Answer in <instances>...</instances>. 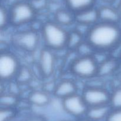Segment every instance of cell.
Here are the masks:
<instances>
[{
  "instance_id": "8",
  "label": "cell",
  "mask_w": 121,
  "mask_h": 121,
  "mask_svg": "<svg viewBox=\"0 0 121 121\" xmlns=\"http://www.w3.org/2000/svg\"><path fill=\"white\" fill-rule=\"evenodd\" d=\"M14 43L18 47L26 52H33L39 45V34L31 30L20 32L14 37Z\"/></svg>"
},
{
  "instance_id": "29",
  "label": "cell",
  "mask_w": 121,
  "mask_h": 121,
  "mask_svg": "<svg viewBox=\"0 0 121 121\" xmlns=\"http://www.w3.org/2000/svg\"><path fill=\"white\" fill-rule=\"evenodd\" d=\"M67 121V120H63V121Z\"/></svg>"
},
{
  "instance_id": "31",
  "label": "cell",
  "mask_w": 121,
  "mask_h": 121,
  "mask_svg": "<svg viewBox=\"0 0 121 121\" xmlns=\"http://www.w3.org/2000/svg\"></svg>"
},
{
  "instance_id": "15",
  "label": "cell",
  "mask_w": 121,
  "mask_h": 121,
  "mask_svg": "<svg viewBox=\"0 0 121 121\" xmlns=\"http://www.w3.org/2000/svg\"><path fill=\"white\" fill-rule=\"evenodd\" d=\"M28 102L36 107H44L51 102V97L47 92L42 90H35L30 94Z\"/></svg>"
},
{
  "instance_id": "10",
  "label": "cell",
  "mask_w": 121,
  "mask_h": 121,
  "mask_svg": "<svg viewBox=\"0 0 121 121\" xmlns=\"http://www.w3.org/2000/svg\"><path fill=\"white\" fill-rule=\"evenodd\" d=\"M74 19L78 24L91 27L99 21L98 8L93 7L75 13Z\"/></svg>"
},
{
  "instance_id": "16",
  "label": "cell",
  "mask_w": 121,
  "mask_h": 121,
  "mask_svg": "<svg viewBox=\"0 0 121 121\" xmlns=\"http://www.w3.org/2000/svg\"><path fill=\"white\" fill-rule=\"evenodd\" d=\"M67 9L74 14L95 7L96 0H64Z\"/></svg>"
},
{
  "instance_id": "20",
  "label": "cell",
  "mask_w": 121,
  "mask_h": 121,
  "mask_svg": "<svg viewBox=\"0 0 121 121\" xmlns=\"http://www.w3.org/2000/svg\"><path fill=\"white\" fill-rule=\"evenodd\" d=\"M109 105L113 109H121V87L115 88L111 93Z\"/></svg>"
},
{
  "instance_id": "19",
  "label": "cell",
  "mask_w": 121,
  "mask_h": 121,
  "mask_svg": "<svg viewBox=\"0 0 121 121\" xmlns=\"http://www.w3.org/2000/svg\"><path fill=\"white\" fill-rule=\"evenodd\" d=\"M18 102V98L16 95L12 93L1 94L0 104L1 107L14 108Z\"/></svg>"
},
{
  "instance_id": "12",
  "label": "cell",
  "mask_w": 121,
  "mask_h": 121,
  "mask_svg": "<svg viewBox=\"0 0 121 121\" xmlns=\"http://www.w3.org/2000/svg\"><path fill=\"white\" fill-rule=\"evenodd\" d=\"M98 9L99 21L119 24L121 15L118 8L111 5H102Z\"/></svg>"
},
{
  "instance_id": "6",
  "label": "cell",
  "mask_w": 121,
  "mask_h": 121,
  "mask_svg": "<svg viewBox=\"0 0 121 121\" xmlns=\"http://www.w3.org/2000/svg\"><path fill=\"white\" fill-rule=\"evenodd\" d=\"M62 107L65 112L73 117L81 118L85 117L88 109L82 94L77 93L61 100Z\"/></svg>"
},
{
  "instance_id": "23",
  "label": "cell",
  "mask_w": 121,
  "mask_h": 121,
  "mask_svg": "<svg viewBox=\"0 0 121 121\" xmlns=\"http://www.w3.org/2000/svg\"><path fill=\"white\" fill-rule=\"evenodd\" d=\"M28 2L36 12L46 8L48 4V0H30Z\"/></svg>"
},
{
  "instance_id": "14",
  "label": "cell",
  "mask_w": 121,
  "mask_h": 121,
  "mask_svg": "<svg viewBox=\"0 0 121 121\" xmlns=\"http://www.w3.org/2000/svg\"><path fill=\"white\" fill-rule=\"evenodd\" d=\"M54 21L64 27L69 26L75 22L74 14L67 8H60L54 13Z\"/></svg>"
},
{
  "instance_id": "28",
  "label": "cell",
  "mask_w": 121,
  "mask_h": 121,
  "mask_svg": "<svg viewBox=\"0 0 121 121\" xmlns=\"http://www.w3.org/2000/svg\"><path fill=\"white\" fill-rule=\"evenodd\" d=\"M78 121H89V120L87 119L86 118H82V119H80Z\"/></svg>"
},
{
  "instance_id": "22",
  "label": "cell",
  "mask_w": 121,
  "mask_h": 121,
  "mask_svg": "<svg viewBox=\"0 0 121 121\" xmlns=\"http://www.w3.org/2000/svg\"><path fill=\"white\" fill-rule=\"evenodd\" d=\"M9 23H10L9 10H8L4 6H1L0 8V28L1 29H4Z\"/></svg>"
},
{
  "instance_id": "30",
  "label": "cell",
  "mask_w": 121,
  "mask_h": 121,
  "mask_svg": "<svg viewBox=\"0 0 121 121\" xmlns=\"http://www.w3.org/2000/svg\"><path fill=\"white\" fill-rule=\"evenodd\" d=\"M119 47H121V45H120V46H119Z\"/></svg>"
},
{
  "instance_id": "1",
  "label": "cell",
  "mask_w": 121,
  "mask_h": 121,
  "mask_svg": "<svg viewBox=\"0 0 121 121\" xmlns=\"http://www.w3.org/2000/svg\"><path fill=\"white\" fill-rule=\"evenodd\" d=\"M85 40L94 51H113L121 45V28L117 24L99 21L88 28Z\"/></svg>"
},
{
  "instance_id": "18",
  "label": "cell",
  "mask_w": 121,
  "mask_h": 121,
  "mask_svg": "<svg viewBox=\"0 0 121 121\" xmlns=\"http://www.w3.org/2000/svg\"><path fill=\"white\" fill-rule=\"evenodd\" d=\"M83 43L84 37L81 32L76 29L69 32L67 48L72 51L78 50Z\"/></svg>"
},
{
  "instance_id": "4",
  "label": "cell",
  "mask_w": 121,
  "mask_h": 121,
  "mask_svg": "<svg viewBox=\"0 0 121 121\" xmlns=\"http://www.w3.org/2000/svg\"><path fill=\"white\" fill-rule=\"evenodd\" d=\"M10 23L18 27L31 22L36 16L37 12L30 2L18 1L11 6L9 9Z\"/></svg>"
},
{
  "instance_id": "27",
  "label": "cell",
  "mask_w": 121,
  "mask_h": 121,
  "mask_svg": "<svg viewBox=\"0 0 121 121\" xmlns=\"http://www.w3.org/2000/svg\"><path fill=\"white\" fill-rule=\"evenodd\" d=\"M117 8L118 9V11H119V13H120V14L121 15V0L120 1V2H119V4H118Z\"/></svg>"
},
{
  "instance_id": "24",
  "label": "cell",
  "mask_w": 121,
  "mask_h": 121,
  "mask_svg": "<svg viewBox=\"0 0 121 121\" xmlns=\"http://www.w3.org/2000/svg\"><path fill=\"white\" fill-rule=\"evenodd\" d=\"M105 121H121V109H112Z\"/></svg>"
},
{
  "instance_id": "3",
  "label": "cell",
  "mask_w": 121,
  "mask_h": 121,
  "mask_svg": "<svg viewBox=\"0 0 121 121\" xmlns=\"http://www.w3.org/2000/svg\"><path fill=\"white\" fill-rule=\"evenodd\" d=\"M99 64L93 55H82L71 63L70 70L73 75L82 79H89L98 74Z\"/></svg>"
},
{
  "instance_id": "5",
  "label": "cell",
  "mask_w": 121,
  "mask_h": 121,
  "mask_svg": "<svg viewBox=\"0 0 121 121\" xmlns=\"http://www.w3.org/2000/svg\"><path fill=\"white\" fill-rule=\"evenodd\" d=\"M20 70L18 59L13 53L5 51L0 55V78L8 81L17 76Z\"/></svg>"
},
{
  "instance_id": "26",
  "label": "cell",
  "mask_w": 121,
  "mask_h": 121,
  "mask_svg": "<svg viewBox=\"0 0 121 121\" xmlns=\"http://www.w3.org/2000/svg\"><path fill=\"white\" fill-rule=\"evenodd\" d=\"M102 1H103L104 2H106V3H108V4H112L113 3L115 0H102Z\"/></svg>"
},
{
  "instance_id": "25",
  "label": "cell",
  "mask_w": 121,
  "mask_h": 121,
  "mask_svg": "<svg viewBox=\"0 0 121 121\" xmlns=\"http://www.w3.org/2000/svg\"><path fill=\"white\" fill-rule=\"evenodd\" d=\"M22 121H46V120L42 116L36 115V116H30Z\"/></svg>"
},
{
  "instance_id": "9",
  "label": "cell",
  "mask_w": 121,
  "mask_h": 121,
  "mask_svg": "<svg viewBox=\"0 0 121 121\" xmlns=\"http://www.w3.org/2000/svg\"><path fill=\"white\" fill-rule=\"evenodd\" d=\"M56 56L53 51L45 47L40 51L39 58V67L43 77L48 78L53 75L56 68Z\"/></svg>"
},
{
  "instance_id": "21",
  "label": "cell",
  "mask_w": 121,
  "mask_h": 121,
  "mask_svg": "<svg viewBox=\"0 0 121 121\" xmlns=\"http://www.w3.org/2000/svg\"><path fill=\"white\" fill-rule=\"evenodd\" d=\"M15 110L14 108L1 107L0 121H12L15 117Z\"/></svg>"
},
{
  "instance_id": "2",
  "label": "cell",
  "mask_w": 121,
  "mask_h": 121,
  "mask_svg": "<svg viewBox=\"0 0 121 121\" xmlns=\"http://www.w3.org/2000/svg\"><path fill=\"white\" fill-rule=\"evenodd\" d=\"M41 34L46 47L52 51H60L67 47L69 32L54 20L43 24Z\"/></svg>"
},
{
  "instance_id": "7",
  "label": "cell",
  "mask_w": 121,
  "mask_h": 121,
  "mask_svg": "<svg viewBox=\"0 0 121 121\" xmlns=\"http://www.w3.org/2000/svg\"><path fill=\"white\" fill-rule=\"evenodd\" d=\"M88 107L109 104L111 93L106 89L99 87H88L82 94Z\"/></svg>"
},
{
  "instance_id": "11",
  "label": "cell",
  "mask_w": 121,
  "mask_h": 121,
  "mask_svg": "<svg viewBox=\"0 0 121 121\" xmlns=\"http://www.w3.org/2000/svg\"><path fill=\"white\" fill-rule=\"evenodd\" d=\"M78 93V87L72 79H64L57 84L54 88V95L56 98L64 99Z\"/></svg>"
},
{
  "instance_id": "13",
  "label": "cell",
  "mask_w": 121,
  "mask_h": 121,
  "mask_svg": "<svg viewBox=\"0 0 121 121\" xmlns=\"http://www.w3.org/2000/svg\"><path fill=\"white\" fill-rule=\"evenodd\" d=\"M111 110L109 104L89 107L85 118L91 121H105Z\"/></svg>"
},
{
  "instance_id": "17",
  "label": "cell",
  "mask_w": 121,
  "mask_h": 121,
  "mask_svg": "<svg viewBox=\"0 0 121 121\" xmlns=\"http://www.w3.org/2000/svg\"><path fill=\"white\" fill-rule=\"evenodd\" d=\"M119 66V62L114 58H109L103 60L99 64L98 75L105 77L115 72Z\"/></svg>"
}]
</instances>
